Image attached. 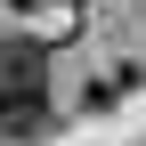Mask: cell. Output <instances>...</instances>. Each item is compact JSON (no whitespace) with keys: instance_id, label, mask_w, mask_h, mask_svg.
Listing matches in <instances>:
<instances>
[{"instance_id":"1","label":"cell","mask_w":146,"mask_h":146,"mask_svg":"<svg viewBox=\"0 0 146 146\" xmlns=\"http://www.w3.org/2000/svg\"><path fill=\"white\" fill-rule=\"evenodd\" d=\"M41 130H49V49L0 41V138H41Z\"/></svg>"}]
</instances>
